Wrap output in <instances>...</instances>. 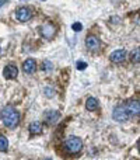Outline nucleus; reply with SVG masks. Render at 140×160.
<instances>
[{"label":"nucleus","instance_id":"nucleus-1","mask_svg":"<svg viewBox=\"0 0 140 160\" xmlns=\"http://www.w3.org/2000/svg\"><path fill=\"white\" fill-rule=\"evenodd\" d=\"M20 119H21V117H20V112L16 110V108L6 107L4 110L2 111V121L4 122V125L7 128H10V129L18 127Z\"/></svg>","mask_w":140,"mask_h":160},{"label":"nucleus","instance_id":"nucleus-2","mask_svg":"<svg viewBox=\"0 0 140 160\" xmlns=\"http://www.w3.org/2000/svg\"><path fill=\"white\" fill-rule=\"evenodd\" d=\"M65 149L70 155H77V153H80L83 150V141L80 138H77V136H70L65 142Z\"/></svg>","mask_w":140,"mask_h":160},{"label":"nucleus","instance_id":"nucleus-3","mask_svg":"<svg viewBox=\"0 0 140 160\" xmlns=\"http://www.w3.org/2000/svg\"><path fill=\"white\" fill-rule=\"evenodd\" d=\"M112 117H113V119L118 122H126L128 119L130 118V115H129V112H128L125 105H118V107L113 110Z\"/></svg>","mask_w":140,"mask_h":160},{"label":"nucleus","instance_id":"nucleus-4","mask_svg":"<svg viewBox=\"0 0 140 160\" xmlns=\"http://www.w3.org/2000/svg\"><path fill=\"white\" fill-rule=\"evenodd\" d=\"M41 35L44 37L45 39H52L53 37L56 35V27L52 22H45L41 27Z\"/></svg>","mask_w":140,"mask_h":160},{"label":"nucleus","instance_id":"nucleus-5","mask_svg":"<svg viewBox=\"0 0 140 160\" xmlns=\"http://www.w3.org/2000/svg\"><path fill=\"white\" fill-rule=\"evenodd\" d=\"M16 18L18 21H28V20L32 18V11H31L30 7H20L16 10Z\"/></svg>","mask_w":140,"mask_h":160},{"label":"nucleus","instance_id":"nucleus-6","mask_svg":"<svg viewBox=\"0 0 140 160\" xmlns=\"http://www.w3.org/2000/svg\"><path fill=\"white\" fill-rule=\"evenodd\" d=\"M85 47H87V49L91 51V52H97V51L101 48V41H99L98 37H95V35H88L87 39H85Z\"/></svg>","mask_w":140,"mask_h":160},{"label":"nucleus","instance_id":"nucleus-7","mask_svg":"<svg viewBox=\"0 0 140 160\" xmlns=\"http://www.w3.org/2000/svg\"><path fill=\"white\" fill-rule=\"evenodd\" d=\"M126 110L128 112H129L130 117H138L139 112H140V104L138 100H129V101L126 102Z\"/></svg>","mask_w":140,"mask_h":160},{"label":"nucleus","instance_id":"nucleus-8","mask_svg":"<svg viewBox=\"0 0 140 160\" xmlns=\"http://www.w3.org/2000/svg\"><path fill=\"white\" fill-rule=\"evenodd\" d=\"M44 118H45V122H46V124L53 125L59 121V118H60V112H59V111H55V110H49L44 114Z\"/></svg>","mask_w":140,"mask_h":160},{"label":"nucleus","instance_id":"nucleus-9","mask_svg":"<svg viewBox=\"0 0 140 160\" xmlns=\"http://www.w3.org/2000/svg\"><path fill=\"white\" fill-rule=\"evenodd\" d=\"M126 59V51L125 49H116L111 53V62L113 63H122Z\"/></svg>","mask_w":140,"mask_h":160},{"label":"nucleus","instance_id":"nucleus-10","mask_svg":"<svg viewBox=\"0 0 140 160\" xmlns=\"http://www.w3.org/2000/svg\"><path fill=\"white\" fill-rule=\"evenodd\" d=\"M3 76L7 80L16 79L17 76H18V69H17L14 65H7V66L4 68V70H3Z\"/></svg>","mask_w":140,"mask_h":160},{"label":"nucleus","instance_id":"nucleus-11","mask_svg":"<svg viewBox=\"0 0 140 160\" xmlns=\"http://www.w3.org/2000/svg\"><path fill=\"white\" fill-rule=\"evenodd\" d=\"M22 70H24L25 73H28V75L34 73L36 70V62L34 61L32 58H28L27 61L22 63Z\"/></svg>","mask_w":140,"mask_h":160},{"label":"nucleus","instance_id":"nucleus-12","mask_svg":"<svg viewBox=\"0 0 140 160\" xmlns=\"http://www.w3.org/2000/svg\"><path fill=\"white\" fill-rule=\"evenodd\" d=\"M30 132L32 133V135H41L42 133V129H44V125L41 124V122L35 121V122H31L30 124Z\"/></svg>","mask_w":140,"mask_h":160},{"label":"nucleus","instance_id":"nucleus-13","mask_svg":"<svg viewBox=\"0 0 140 160\" xmlns=\"http://www.w3.org/2000/svg\"><path fill=\"white\" fill-rule=\"evenodd\" d=\"M98 107H99L98 100L95 97H88L87 101H85V108L88 111H95V110H98Z\"/></svg>","mask_w":140,"mask_h":160},{"label":"nucleus","instance_id":"nucleus-14","mask_svg":"<svg viewBox=\"0 0 140 160\" xmlns=\"http://www.w3.org/2000/svg\"><path fill=\"white\" fill-rule=\"evenodd\" d=\"M8 149V141L4 135H0V152H7Z\"/></svg>","mask_w":140,"mask_h":160},{"label":"nucleus","instance_id":"nucleus-15","mask_svg":"<svg viewBox=\"0 0 140 160\" xmlns=\"http://www.w3.org/2000/svg\"><path fill=\"white\" fill-rule=\"evenodd\" d=\"M139 53H140V49H139V48H136V49L132 52V55H130V59H132L133 63H139V61H140Z\"/></svg>","mask_w":140,"mask_h":160},{"label":"nucleus","instance_id":"nucleus-16","mask_svg":"<svg viewBox=\"0 0 140 160\" xmlns=\"http://www.w3.org/2000/svg\"><path fill=\"white\" fill-rule=\"evenodd\" d=\"M76 68L79 70H84L85 68H87V63H85V62H77L76 63Z\"/></svg>","mask_w":140,"mask_h":160},{"label":"nucleus","instance_id":"nucleus-17","mask_svg":"<svg viewBox=\"0 0 140 160\" xmlns=\"http://www.w3.org/2000/svg\"><path fill=\"white\" fill-rule=\"evenodd\" d=\"M71 28H73L74 31H80V30H81V28H83V25L80 24V22H74V24L71 25Z\"/></svg>","mask_w":140,"mask_h":160},{"label":"nucleus","instance_id":"nucleus-18","mask_svg":"<svg viewBox=\"0 0 140 160\" xmlns=\"http://www.w3.org/2000/svg\"><path fill=\"white\" fill-rule=\"evenodd\" d=\"M45 91H46V96H52V94H53V91H52V88H51V87H46V88H45Z\"/></svg>","mask_w":140,"mask_h":160},{"label":"nucleus","instance_id":"nucleus-19","mask_svg":"<svg viewBox=\"0 0 140 160\" xmlns=\"http://www.w3.org/2000/svg\"><path fill=\"white\" fill-rule=\"evenodd\" d=\"M4 3H6V2H0V6H3V4H4Z\"/></svg>","mask_w":140,"mask_h":160}]
</instances>
